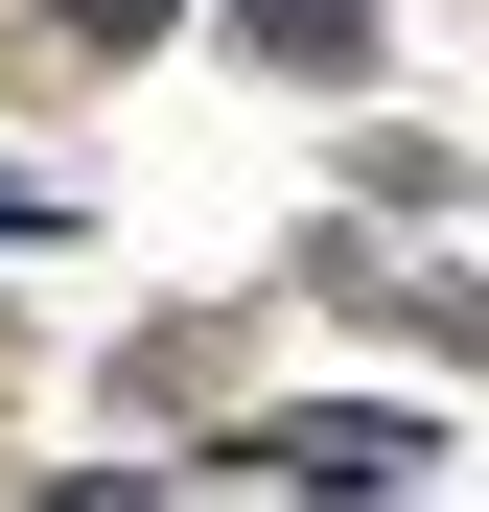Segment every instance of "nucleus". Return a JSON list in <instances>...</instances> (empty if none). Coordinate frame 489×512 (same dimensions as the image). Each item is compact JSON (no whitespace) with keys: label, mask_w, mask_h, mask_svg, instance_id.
I'll use <instances>...</instances> for the list:
<instances>
[{"label":"nucleus","mask_w":489,"mask_h":512,"mask_svg":"<svg viewBox=\"0 0 489 512\" xmlns=\"http://www.w3.org/2000/svg\"><path fill=\"white\" fill-rule=\"evenodd\" d=\"M70 24H94V47H163V24H187V0H70Z\"/></svg>","instance_id":"obj_2"},{"label":"nucleus","mask_w":489,"mask_h":512,"mask_svg":"<svg viewBox=\"0 0 489 512\" xmlns=\"http://www.w3.org/2000/svg\"><path fill=\"white\" fill-rule=\"evenodd\" d=\"M233 24H257L280 70H373V0H233Z\"/></svg>","instance_id":"obj_1"},{"label":"nucleus","mask_w":489,"mask_h":512,"mask_svg":"<svg viewBox=\"0 0 489 512\" xmlns=\"http://www.w3.org/2000/svg\"><path fill=\"white\" fill-rule=\"evenodd\" d=\"M0 233H47V210H24V187H0Z\"/></svg>","instance_id":"obj_4"},{"label":"nucleus","mask_w":489,"mask_h":512,"mask_svg":"<svg viewBox=\"0 0 489 512\" xmlns=\"http://www.w3.org/2000/svg\"><path fill=\"white\" fill-rule=\"evenodd\" d=\"M47 512H140V489H47Z\"/></svg>","instance_id":"obj_3"}]
</instances>
